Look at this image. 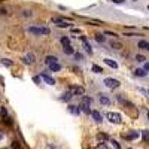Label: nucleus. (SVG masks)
I'll return each instance as SVG.
<instances>
[{
    "label": "nucleus",
    "instance_id": "obj_1",
    "mask_svg": "<svg viewBox=\"0 0 149 149\" xmlns=\"http://www.w3.org/2000/svg\"><path fill=\"white\" fill-rule=\"evenodd\" d=\"M27 31L30 34H34V36H48L51 33V30L48 27H28Z\"/></svg>",
    "mask_w": 149,
    "mask_h": 149
},
{
    "label": "nucleus",
    "instance_id": "obj_2",
    "mask_svg": "<svg viewBox=\"0 0 149 149\" xmlns=\"http://www.w3.org/2000/svg\"><path fill=\"white\" fill-rule=\"evenodd\" d=\"M89 106H91V99L87 97V95H83L82 100H81V105H79L81 111L85 112V113H89Z\"/></svg>",
    "mask_w": 149,
    "mask_h": 149
},
{
    "label": "nucleus",
    "instance_id": "obj_3",
    "mask_svg": "<svg viewBox=\"0 0 149 149\" xmlns=\"http://www.w3.org/2000/svg\"><path fill=\"white\" fill-rule=\"evenodd\" d=\"M106 118L109 119V122H112V124H121V121H122L121 115L116 113V112H109L106 115Z\"/></svg>",
    "mask_w": 149,
    "mask_h": 149
},
{
    "label": "nucleus",
    "instance_id": "obj_4",
    "mask_svg": "<svg viewBox=\"0 0 149 149\" xmlns=\"http://www.w3.org/2000/svg\"><path fill=\"white\" fill-rule=\"evenodd\" d=\"M105 85H106L107 88L113 89V88H118V87H119V81L113 79V77H106V79H105Z\"/></svg>",
    "mask_w": 149,
    "mask_h": 149
},
{
    "label": "nucleus",
    "instance_id": "obj_5",
    "mask_svg": "<svg viewBox=\"0 0 149 149\" xmlns=\"http://www.w3.org/2000/svg\"><path fill=\"white\" fill-rule=\"evenodd\" d=\"M69 91L72 93L73 95H83V93H85V88H83V87H70Z\"/></svg>",
    "mask_w": 149,
    "mask_h": 149
},
{
    "label": "nucleus",
    "instance_id": "obj_6",
    "mask_svg": "<svg viewBox=\"0 0 149 149\" xmlns=\"http://www.w3.org/2000/svg\"><path fill=\"white\" fill-rule=\"evenodd\" d=\"M81 40H82V43H83V48H85V51L88 54H93V49H91V45H89V42H88V39L85 37V36H81Z\"/></svg>",
    "mask_w": 149,
    "mask_h": 149
},
{
    "label": "nucleus",
    "instance_id": "obj_7",
    "mask_svg": "<svg viewBox=\"0 0 149 149\" xmlns=\"http://www.w3.org/2000/svg\"><path fill=\"white\" fill-rule=\"evenodd\" d=\"M40 77L43 79V82H45V83H48V85H54V83H55L54 77H51L48 73H42V75H40Z\"/></svg>",
    "mask_w": 149,
    "mask_h": 149
},
{
    "label": "nucleus",
    "instance_id": "obj_8",
    "mask_svg": "<svg viewBox=\"0 0 149 149\" xmlns=\"http://www.w3.org/2000/svg\"><path fill=\"white\" fill-rule=\"evenodd\" d=\"M122 137L127 139V140H134V139L139 137V131H131V133H128V134H122Z\"/></svg>",
    "mask_w": 149,
    "mask_h": 149
},
{
    "label": "nucleus",
    "instance_id": "obj_9",
    "mask_svg": "<svg viewBox=\"0 0 149 149\" xmlns=\"http://www.w3.org/2000/svg\"><path fill=\"white\" fill-rule=\"evenodd\" d=\"M23 61H24L25 64H33L36 60H34V55H33V54H27V55L23 57Z\"/></svg>",
    "mask_w": 149,
    "mask_h": 149
},
{
    "label": "nucleus",
    "instance_id": "obj_10",
    "mask_svg": "<svg viewBox=\"0 0 149 149\" xmlns=\"http://www.w3.org/2000/svg\"><path fill=\"white\" fill-rule=\"evenodd\" d=\"M69 112L72 113V115H75V116H77L81 113V107H77V106H73V105H70L69 106Z\"/></svg>",
    "mask_w": 149,
    "mask_h": 149
},
{
    "label": "nucleus",
    "instance_id": "obj_11",
    "mask_svg": "<svg viewBox=\"0 0 149 149\" xmlns=\"http://www.w3.org/2000/svg\"><path fill=\"white\" fill-rule=\"evenodd\" d=\"M91 115H93V118H94L95 122H101V121H103V116H101V113H100L99 111H93Z\"/></svg>",
    "mask_w": 149,
    "mask_h": 149
},
{
    "label": "nucleus",
    "instance_id": "obj_12",
    "mask_svg": "<svg viewBox=\"0 0 149 149\" xmlns=\"http://www.w3.org/2000/svg\"><path fill=\"white\" fill-rule=\"evenodd\" d=\"M45 63L48 64H52V63H58V57H55V55H48L46 58H45Z\"/></svg>",
    "mask_w": 149,
    "mask_h": 149
},
{
    "label": "nucleus",
    "instance_id": "obj_13",
    "mask_svg": "<svg viewBox=\"0 0 149 149\" xmlns=\"http://www.w3.org/2000/svg\"><path fill=\"white\" fill-rule=\"evenodd\" d=\"M100 103L105 105V106H109L111 105V99H109L107 95H105V94H100Z\"/></svg>",
    "mask_w": 149,
    "mask_h": 149
},
{
    "label": "nucleus",
    "instance_id": "obj_14",
    "mask_svg": "<svg viewBox=\"0 0 149 149\" xmlns=\"http://www.w3.org/2000/svg\"><path fill=\"white\" fill-rule=\"evenodd\" d=\"M105 63L107 64L109 67H112V69H118V64H116V61L111 60V58H105Z\"/></svg>",
    "mask_w": 149,
    "mask_h": 149
},
{
    "label": "nucleus",
    "instance_id": "obj_15",
    "mask_svg": "<svg viewBox=\"0 0 149 149\" xmlns=\"http://www.w3.org/2000/svg\"><path fill=\"white\" fill-rule=\"evenodd\" d=\"M63 51H64V54H67V55L75 54V51H73V46H72V45H66V46L63 48Z\"/></svg>",
    "mask_w": 149,
    "mask_h": 149
},
{
    "label": "nucleus",
    "instance_id": "obj_16",
    "mask_svg": "<svg viewBox=\"0 0 149 149\" xmlns=\"http://www.w3.org/2000/svg\"><path fill=\"white\" fill-rule=\"evenodd\" d=\"M72 97H73V94L70 93V91H67V93H64V94L60 97V100H61V101H69L70 99H72Z\"/></svg>",
    "mask_w": 149,
    "mask_h": 149
},
{
    "label": "nucleus",
    "instance_id": "obj_17",
    "mask_svg": "<svg viewBox=\"0 0 149 149\" xmlns=\"http://www.w3.org/2000/svg\"><path fill=\"white\" fill-rule=\"evenodd\" d=\"M146 73H148V72H146L145 69H136V70H134V75H136V76H140V77H145Z\"/></svg>",
    "mask_w": 149,
    "mask_h": 149
},
{
    "label": "nucleus",
    "instance_id": "obj_18",
    "mask_svg": "<svg viewBox=\"0 0 149 149\" xmlns=\"http://www.w3.org/2000/svg\"><path fill=\"white\" fill-rule=\"evenodd\" d=\"M111 48H113V49H122V43L119 40H112L111 42Z\"/></svg>",
    "mask_w": 149,
    "mask_h": 149
},
{
    "label": "nucleus",
    "instance_id": "obj_19",
    "mask_svg": "<svg viewBox=\"0 0 149 149\" xmlns=\"http://www.w3.org/2000/svg\"><path fill=\"white\" fill-rule=\"evenodd\" d=\"M137 46H139L140 49H148V51H149V42H148V40H140Z\"/></svg>",
    "mask_w": 149,
    "mask_h": 149
},
{
    "label": "nucleus",
    "instance_id": "obj_20",
    "mask_svg": "<svg viewBox=\"0 0 149 149\" xmlns=\"http://www.w3.org/2000/svg\"><path fill=\"white\" fill-rule=\"evenodd\" d=\"M61 69V66L58 63H52V64H49V70L51 72H58V70Z\"/></svg>",
    "mask_w": 149,
    "mask_h": 149
},
{
    "label": "nucleus",
    "instance_id": "obj_21",
    "mask_svg": "<svg viewBox=\"0 0 149 149\" xmlns=\"http://www.w3.org/2000/svg\"><path fill=\"white\" fill-rule=\"evenodd\" d=\"M95 40L99 42V43H103V42H106V37L103 36V34H95Z\"/></svg>",
    "mask_w": 149,
    "mask_h": 149
},
{
    "label": "nucleus",
    "instance_id": "obj_22",
    "mask_svg": "<svg viewBox=\"0 0 149 149\" xmlns=\"http://www.w3.org/2000/svg\"><path fill=\"white\" fill-rule=\"evenodd\" d=\"M93 72H95V73H103V69L100 66H97V64H94V66H93Z\"/></svg>",
    "mask_w": 149,
    "mask_h": 149
},
{
    "label": "nucleus",
    "instance_id": "obj_23",
    "mask_svg": "<svg viewBox=\"0 0 149 149\" xmlns=\"http://www.w3.org/2000/svg\"><path fill=\"white\" fill-rule=\"evenodd\" d=\"M61 43H63V46H66V45H70V39L69 37H61Z\"/></svg>",
    "mask_w": 149,
    "mask_h": 149
},
{
    "label": "nucleus",
    "instance_id": "obj_24",
    "mask_svg": "<svg viewBox=\"0 0 149 149\" xmlns=\"http://www.w3.org/2000/svg\"><path fill=\"white\" fill-rule=\"evenodd\" d=\"M2 64H3V66H6V67H11V66H12V61H11V60H6V58H3V60H2Z\"/></svg>",
    "mask_w": 149,
    "mask_h": 149
},
{
    "label": "nucleus",
    "instance_id": "obj_25",
    "mask_svg": "<svg viewBox=\"0 0 149 149\" xmlns=\"http://www.w3.org/2000/svg\"><path fill=\"white\" fill-rule=\"evenodd\" d=\"M142 136H143V140H149V131L148 130L142 131Z\"/></svg>",
    "mask_w": 149,
    "mask_h": 149
},
{
    "label": "nucleus",
    "instance_id": "obj_26",
    "mask_svg": "<svg viewBox=\"0 0 149 149\" xmlns=\"http://www.w3.org/2000/svg\"><path fill=\"white\" fill-rule=\"evenodd\" d=\"M136 60H137L139 63H145V60H146V58H145L143 55H136Z\"/></svg>",
    "mask_w": 149,
    "mask_h": 149
},
{
    "label": "nucleus",
    "instance_id": "obj_27",
    "mask_svg": "<svg viewBox=\"0 0 149 149\" xmlns=\"http://www.w3.org/2000/svg\"><path fill=\"white\" fill-rule=\"evenodd\" d=\"M97 139H99V140H107V136L106 134H99V136H97Z\"/></svg>",
    "mask_w": 149,
    "mask_h": 149
},
{
    "label": "nucleus",
    "instance_id": "obj_28",
    "mask_svg": "<svg viewBox=\"0 0 149 149\" xmlns=\"http://www.w3.org/2000/svg\"><path fill=\"white\" fill-rule=\"evenodd\" d=\"M23 15H24V17H31V15H33V12H31V11H24Z\"/></svg>",
    "mask_w": 149,
    "mask_h": 149
},
{
    "label": "nucleus",
    "instance_id": "obj_29",
    "mask_svg": "<svg viewBox=\"0 0 149 149\" xmlns=\"http://www.w3.org/2000/svg\"><path fill=\"white\" fill-rule=\"evenodd\" d=\"M111 143H112V145H113V146H115L116 149H121V146H119V143H118V142H116V140H112V142H111Z\"/></svg>",
    "mask_w": 149,
    "mask_h": 149
},
{
    "label": "nucleus",
    "instance_id": "obj_30",
    "mask_svg": "<svg viewBox=\"0 0 149 149\" xmlns=\"http://www.w3.org/2000/svg\"><path fill=\"white\" fill-rule=\"evenodd\" d=\"M58 27H61V28H64V27H70V24H67V23H61V24H58Z\"/></svg>",
    "mask_w": 149,
    "mask_h": 149
},
{
    "label": "nucleus",
    "instance_id": "obj_31",
    "mask_svg": "<svg viewBox=\"0 0 149 149\" xmlns=\"http://www.w3.org/2000/svg\"><path fill=\"white\" fill-rule=\"evenodd\" d=\"M6 14H8V11H6V9H0V15H6Z\"/></svg>",
    "mask_w": 149,
    "mask_h": 149
},
{
    "label": "nucleus",
    "instance_id": "obj_32",
    "mask_svg": "<svg viewBox=\"0 0 149 149\" xmlns=\"http://www.w3.org/2000/svg\"><path fill=\"white\" fill-rule=\"evenodd\" d=\"M145 70H146V72H149V61L148 63H145V67H143Z\"/></svg>",
    "mask_w": 149,
    "mask_h": 149
},
{
    "label": "nucleus",
    "instance_id": "obj_33",
    "mask_svg": "<svg viewBox=\"0 0 149 149\" xmlns=\"http://www.w3.org/2000/svg\"><path fill=\"white\" fill-rule=\"evenodd\" d=\"M111 2H113V3H124L125 0H111Z\"/></svg>",
    "mask_w": 149,
    "mask_h": 149
},
{
    "label": "nucleus",
    "instance_id": "obj_34",
    "mask_svg": "<svg viewBox=\"0 0 149 149\" xmlns=\"http://www.w3.org/2000/svg\"><path fill=\"white\" fill-rule=\"evenodd\" d=\"M33 81H34L36 83H39V82H40V77H37V76H34V77H33Z\"/></svg>",
    "mask_w": 149,
    "mask_h": 149
},
{
    "label": "nucleus",
    "instance_id": "obj_35",
    "mask_svg": "<svg viewBox=\"0 0 149 149\" xmlns=\"http://www.w3.org/2000/svg\"><path fill=\"white\" fill-rule=\"evenodd\" d=\"M106 34H109V36H118L116 33H112V31H106Z\"/></svg>",
    "mask_w": 149,
    "mask_h": 149
},
{
    "label": "nucleus",
    "instance_id": "obj_36",
    "mask_svg": "<svg viewBox=\"0 0 149 149\" xmlns=\"http://www.w3.org/2000/svg\"><path fill=\"white\" fill-rule=\"evenodd\" d=\"M148 121H149V112H148Z\"/></svg>",
    "mask_w": 149,
    "mask_h": 149
},
{
    "label": "nucleus",
    "instance_id": "obj_37",
    "mask_svg": "<svg viewBox=\"0 0 149 149\" xmlns=\"http://www.w3.org/2000/svg\"><path fill=\"white\" fill-rule=\"evenodd\" d=\"M0 140H2V136H0Z\"/></svg>",
    "mask_w": 149,
    "mask_h": 149
},
{
    "label": "nucleus",
    "instance_id": "obj_38",
    "mask_svg": "<svg viewBox=\"0 0 149 149\" xmlns=\"http://www.w3.org/2000/svg\"><path fill=\"white\" fill-rule=\"evenodd\" d=\"M130 149H133V148H130Z\"/></svg>",
    "mask_w": 149,
    "mask_h": 149
},
{
    "label": "nucleus",
    "instance_id": "obj_39",
    "mask_svg": "<svg viewBox=\"0 0 149 149\" xmlns=\"http://www.w3.org/2000/svg\"><path fill=\"white\" fill-rule=\"evenodd\" d=\"M148 94H149V91H148Z\"/></svg>",
    "mask_w": 149,
    "mask_h": 149
}]
</instances>
